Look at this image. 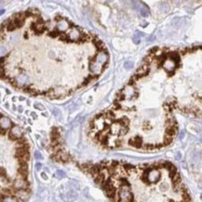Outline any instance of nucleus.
I'll return each instance as SVG.
<instances>
[{"label":"nucleus","mask_w":202,"mask_h":202,"mask_svg":"<svg viewBox=\"0 0 202 202\" xmlns=\"http://www.w3.org/2000/svg\"><path fill=\"white\" fill-rule=\"evenodd\" d=\"M129 131V128L128 127H121L120 131H119V135H126Z\"/></svg>","instance_id":"obj_23"},{"label":"nucleus","mask_w":202,"mask_h":202,"mask_svg":"<svg viewBox=\"0 0 202 202\" xmlns=\"http://www.w3.org/2000/svg\"><path fill=\"white\" fill-rule=\"evenodd\" d=\"M15 29H16V27L14 26L13 23L11 22V19H10V22H9V24L7 25V30L10 31V32H12V31H14Z\"/></svg>","instance_id":"obj_21"},{"label":"nucleus","mask_w":202,"mask_h":202,"mask_svg":"<svg viewBox=\"0 0 202 202\" xmlns=\"http://www.w3.org/2000/svg\"><path fill=\"white\" fill-rule=\"evenodd\" d=\"M5 77V71L3 69V66H0V78Z\"/></svg>","instance_id":"obj_31"},{"label":"nucleus","mask_w":202,"mask_h":202,"mask_svg":"<svg viewBox=\"0 0 202 202\" xmlns=\"http://www.w3.org/2000/svg\"><path fill=\"white\" fill-rule=\"evenodd\" d=\"M2 202H20V201L15 197L10 196V197H4V199H3V201Z\"/></svg>","instance_id":"obj_19"},{"label":"nucleus","mask_w":202,"mask_h":202,"mask_svg":"<svg viewBox=\"0 0 202 202\" xmlns=\"http://www.w3.org/2000/svg\"><path fill=\"white\" fill-rule=\"evenodd\" d=\"M31 115H32V116H33V117H34L35 118H36V115L35 113H31Z\"/></svg>","instance_id":"obj_41"},{"label":"nucleus","mask_w":202,"mask_h":202,"mask_svg":"<svg viewBox=\"0 0 202 202\" xmlns=\"http://www.w3.org/2000/svg\"><path fill=\"white\" fill-rule=\"evenodd\" d=\"M122 93L125 98H131L133 96H134V97H137V96H138V94L135 92V90H134V89L132 88L131 86H127V87L122 90Z\"/></svg>","instance_id":"obj_8"},{"label":"nucleus","mask_w":202,"mask_h":202,"mask_svg":"<svg viewBox=\"0 0 202 202\" xmlns=\"http://www.w3.org/2000/svg\"><path fill=\"white\" fill-rule=\"evenodd\" d=\"M183 136H184V133H183H183L181 134V136H180V137H181V138H183Z\"/></svg>","instance_id":"obj_43"},{"label":"nucleus","mask_w":202,"mask_h":202,"mask_svg":"<svg viewBox=\"0 0 202 202\" xmlns=\"http://www.w3.org/2000/svg\"><path fill=\"white\" fill-rule=\"evenodd\" d=\"M35 157H36V159H38V160L43 159V155H41V153H40L39 151H36V152L35 153Z\"/></svg>","instance_id":"obj_29"},{"label":"nucleus","mask_w":202,"mask_h":202,"mask_svg":"<svg viewBox=\"0 0 202 202\" xmlns=\"http://www.w3.org/2000/svg\"><path fill=\"white\" fill-rule=\"evenodd\" d=\"M35 107H36V109H38V110H41V111L45 110V107L43 106L42 104H35Z\"/></svg>","instance_id":"obj_32"},{"label":"nucleus","mask_w":202,"mask_h":202,"mask_svg":"<svg viewBox=\"0 0 202 202\" xmlns=\"http://www.w3.org/2000/svg\"><path fill=\"white\" fill-rule=\"evenodd\" d=\"M117 97H118V99H119V100H124V99H125V97H124V95H123V93H122V91L118 92V93L117 94Z\"/></svg>","instance_id":"obj_33"},{"label":"nucleus","mask_w":202,"mask_h":202,"mask_svg":"<svg viewBox=\"0 0 202 202\" xmlns=\"http://www.w3.org/2000/svg\"><path fill=\"white\" fill-rule=\"evenodd\" d=\"M6 132H7V130H4V129L0 128V135H5Z\"/></svg>","instance_id":"obj_38"},{"label":"nucleus","mask_w":202,"mask_h":202,"mask_svg":"<svg viewBox=\"0 0 202 202\" xmlns=\"http://www.w3.org/2000/svg\"><path fill=\"white\" fill-rule=\"evenodd\" d=\"M14 195L16 196V198L20 202L26 201L30 197V192L27 191V190H18V191H16L14 193Z\"/></svg>","instance_id":"obj_7"},{"label":"nucleus","mask_w":202,"mask_h":202,"mask_svg":"<svg viewBox=\"0 0 202 202\" xmlns=\"http://www.w3.org/2000/svg\"><path fill=\"white\" fill-rule=\"evenodd\" d=\"M10 126H11V122H10V120L8 118L3 117L2 118H0V128H2L4 130H7Z\"/></svg>","instance_id":"obj_14"},{"label":"nucleus","mask_w":202,"mask_h":202,"mask_svg":"<svg viewBox=\"0 0 202 202\" xmlns=\"http://www.w3.org/2000/svg\"><path fill=\"white\" fill-rule=\"evenodd\" d=\"M120 128H121V126L118 124V122H115L113 123V124H111V128H110V131H111V133L112 134H114V135H118L119 134V131H120Z\"/></svg>","instance_id":"obj_16"},{"label":"nucleus","mask_w":202,"mask_h":202,"mask_svg":"<svg viewBox=\"0 0 202 202\" xmlns=\"http://www.w3.org/2000/svg\"><path fill=\"white\" fill-rule=\"evenodd\" d=\"M59 35H60V33H59L57 30H55V31H52V32L49 33V36H51V37H57V36H59Z\"/></svg>","instance_id":"obj_30"},{"label":"nucleus","mask_w":202,"mask_h":202,"mask_svg":"<svg viewBox=\"0 0 202 202\" xmlns=\"http://www.w3.org/2000/svg\"><path fill=\"white\" fill-rule=\"evenodd\" d=\"M5 60H6L5 57H0V66H3Z\"/></svg>","instance_id":"obj_35"},{"label":"nucleus","mask_w":202,"mask_h":202,"mask_svg":"<svg viewBox=\"0 0 202 202\" xmlns=\"http://www.w3.org/2000/svg\"><path fill=\"white\" fill-rule=\"evenodd\" d=\"M69 25H70V23H68L66 20H61L60 22H58V24H57V31L59 33L60 32L63 33L69 28Z\"/></svg>","instance_id":"obj_10"},{"label":"nucleus","mask_w":202,"mask_h":202,"mask_svg":"<svg viewBox=\"0 0 202 202\" xmlns=\"http://www.w3.org/2000/svg\"><path fill=\"white\" fill-rule=\"evenodd\" d=\"M41 176H42L43 179H45V180H47V179H48V177H47V175H46V173H42V174H41Z\"/></svg>","instance_id":"obj_40"},{"label":"nucleus","mask_w":202,"mask_h":202,"mask_svg":"<svg viewBox=\"0 0 202 202\" xmlns=\"http://www.w3.org/2000/svg\"><path fill=\"white\" fill-rule=\"evenodd\" d=\"M108 55L105 51H101L95 58H90L91 63L89 65L90 70L95 74H100L104 67V63L107 62Z\"/></svg>","instance_id":"obj_1"},{"label":"nucleus","mask_w":202,"mask_h":202,"mask_svg":"<svg viewBox=\"0 0 202 202\" xmlns=\"http://www.w3.org/2000/svg\"><path fill=\"white\" fill-rule=\"evenodd\" d=\"M170 107H169V105H168V104H166V103H165L164 104V110H165V112H168V113H169V112H170Z\"/></svg>","instance_id":"obj_34"},{"label":"nucleus","mask_w":202,"mask_h":202,"mask_svg":"<svg viewBox=\"0 0 202 202\" xmlns=\"http://www.w3.org/2000/svg\"><path fill=\"white\" fill-rule=\"evenodd\" d=\"M95 45H96V47H97L98 49L102 50V51H104V49H105V46H104V44L102 42L101 40H98L97 42L95 43Z\"/></svg>","instance_id":"obj_20"},{"label":"nucleus","mask_w":202,"mask_h":202,"mask_svg":"<svg viewBox=\"0 0 202 202\" xmlns=\"http://www.w3.org/2000/svg\"><path fill=\"white\" fill-rule=\"evenodd\" d=\"M31 28L36 35H41V34L45 31V24H38V23H35L31 25Z\"/></svg>","instance_id":"obj_11"},{"label":"nucleus","mask_w":202,"mask_h":202,"mask_svg":"<svg viewBox=\"0 0 202 202\" xmlns=\"http://www.w3.org/2000/svg\"><path fill=\"white\" fill-rule=\"evenodd\" d=\"M176 158H177V159H179V158H180V153H177V155H176Z\"/></svg>","instance_id":"obj_42"},{"label":"nucleus","mask_w":202,"mask_h":202,"mask_svg":"<svg viewBox=\"0 0 202 202\" xmlns=\"http://www.w3.org/2000/svg\"><path fill=\"white\" fill-rule=\"evenodd\" d=\"M130 144L132 146H134V147H137V148H141L142 146H143V139H142L141 137H134V138H131V140H130Z\"/></svg>","instance_id":"obj_13"},{"label":"nucleus","mask_w":202,"mask_h":202,"mask_svg":"<svg viewBox=\"0 0 202 202\" xmlns=\"http://www.w3.org/2000/svg\"><path fill=\"white\" fill-rule=\"evenodd\" d=\"M148 72H149V67H148V64L146 63V64H143L141 68L137 69L136 73H135V75H134L136 76L137 78H141V77H143V76H144V75H147Z\"/></svg>","instance_id":"obj_9"},{"label":"nucleus","mask_w":202,"mask_h":202,"mask_svg":"<svg viewBox=\"0 0 202 202\" xmlns=\"http://www.w3.org/2000/svg\"><path fill=\"white\" fill-rule=\"evenodd\" d=\"M0 177L3 179L7 178V172H6V169L4 168H0Z\"/></svg>","instance_id":"obj_25"},{"label":"nucleus","mask_w":202,"mask_h":202,"mask_svg":"<svg viewBox=\"0 0 202 202\" xmlns=\"http://www.w3.org/2000/svg\"><path fill=\"white\" fill-rule=\"evenodd\" d=\"M118 199L117 202H132L133 200V195L131 192V186L130 184L120 185L119 191L118 193Z\"/></svg>","instance_id":"obj_2"},{"label":"nucleus","mask_w":202,"mask_h":202,"mask_svg":"<svg viewBox=\"0 0 202 202\" xmlns=\"http://www.w3.org/2000/svg\"><path fill=\"white\" fill-rule=\"evenodd\" d=\"M140 11H141L142 16H143V17H145V16H147V15H148V10H145V7L142 8L141 10H140Z\"/></svg>","instance_id":"obj_28"},{"label":"nucleus","mask_w":202,"mask_h":202,"mask_svg":"<svg viewBox=\"0 0 202 202\" xmlns=\"http://www.w3.org/2000/svg\"><path fill=\"white\" fill-rule=\"evenodd\" d=\"M22 135H23L22 130L18 126H13V128L11 129V131L9 133V137H10V140H12V141H17L19 138L22 137Z\"/></svg>","instance_id":"obj_5"},{"label":"nucleus","mask_w":202,"mask_h":202,"mask_svg":"<svg viewBox=\"0 0 202 202\" xmlns=\"http://www.w3.org/2000/svg\"><path fill=\"white\" fill-rule=\"evenodd\" d=\"M59 37H60V39L62 40V41H68V36H67V35H65V34L60 33Z\"/></svg>","instance_id":"obj_27"},{"label":"nucleus","mask_w":202,"mask_h":202,"mask_svg":"<svg viewBox=\"0 0 202 202\" xmlns=\"http://www.w3.org/2000/svg\"><path fill=\"white\" fill-rule=\"evenodd\" d=\"M143 175L145 176L146 183H157L159 181L161 173H160L159 169H154L152 166L150 168H147L144 169V172Z\"/></svg>","instance_id":"obj_3"},{"label":"nucleus","mask_w":202,"mask_h":202,"mask_svg":"<svg viewBox=\"0 0 202 202\" xmlns=\"http://www.w3.org/2000/svg\"><path fill=\"white\" fill-rule=\"evenodd\" d=\"M132 40H133V42L135 43V44H139V43H140V40H141V38H140V36L138 35V32H136V33L134 34V36H133V38H132Z\"/></svg>","instance_id":"obj_22"},{"label":"nucleus","mask_w":202,"mask_h":202,"mask_svg":"<svg viewBox=\"0 0 202 202\" xmlns=\"http://www.w3.org/2000/svg\"><path fill=\"white\" fill-rule=\"evenodd\" d=\"M118 123L121 126V127H128L129 124H130V120L127 118H122L121 119H119L118 121Z\"/></svg>","instance_id":"obj_17"},{"label":"nucleus","mask_w":202,"mask_h":202,"mask_svg":"<svg viewBox=\"0 0 202 202\" xmlns=\"http://www.w3.org/2000/svg\"><path fill=\"white\" fill-rule=\"evenodd\" d=\"M3 12H4V10H0V14H2Z\"/></svg>","instance_id":"obj_44"},{"label":"nucleus","mask_w":202,"mask_h":202,"mask_svg":"<svg viewBox=\"0 0 202 202\" xmlns=\"http://www.w3.org/2000/svg\"><path fill=\"white\" fill-rule=\"evenodd\" d=\"M132 66H133V62H132V61H126V62H125V64H124V67H125L127 70L131 69Z\"/></svg>","instance_id":"obj_26"},{"label":"nucleus","mask_w":202,"mask_h":202,"mask_svg":"<svg viewBox=\"0 0 202 202\" xmlns=\"http://www.w3.org/2000/svg\"><path fill=\"white\" fill-rule=\"evenodd\" d=\"M6 52V48L4 47H0V55H3Z\"/></svg>","instance_id":"obj_36"},{"label":"nucleus","mask_w":202,"mask_h":202,"mask_svg":"<svg viewBox=\"0 0 202 202\" xmlns=\"http://www.w3.org/2000/svg\"><path fill=\"white\" fill-rule=\"evenodd\" d=\"M162 66L164 67L168 72H173L174 69L176 68V65L172 61H170L169 59H166L163 62H162Z\"/></svg>","instance_id":"obj_12"},{"label":"nucleus","mask_w":202,"mask_h":202,"mask_svg":"<svg viewBox=\"0 0 202 202\" xmlns=\"http://www.w3.org/2000/svg\"><path fill=\"white\" fill-rule=\"evenodd\" d=\"M41 168H42V165H41V163H36V169H37V170H39Z\"/></svg>","instance_id":"obj_39"},{"label":"nucleus","mask_w":202,"mask_h":202,"mask_svg":"<svg viewBox=\"0 0 202 202\" xmlns=\"http://www.w3.org/2000/svg\"><path fill=\"white\" fill-rule=\"evenodd\" d=\"M55 175H56V176L59 179H61V178H63V177H65L66 174H65V172H64V171H62V170H60V169H59V170H57V171H56V174H55Z\"/></svg>","instance_id":"obj_24"},{"label":"nucleus","mask_w":202,"mask_h":202,"mask_svg":"<svg viewBox=\"0 0 202 202\" xmlns=\"http://www.w3.org/2000/svg\"><path fill=\"white\" fill-rule=\"evenodd\" d=\"M172 141H173V138H172V137H169V136H168V135H165L164 142H163V145L164 146L169 145V144H170V143H172Z\"/></svg>","instance_id":"obj_18"},{"label":"nucleus","mask_w":202,"mask_h":202,"mask_svg":"<svg viewBox=\"0 0 202 202\" xmlns=\"http://www.w3.org/2000/svg\"><path fill=\"white\" fill-rule=\"evenodd\" d=\"M28 182L22 178H17L13 183V187L17 191L18 190H26L28 188Z\"/></svg>","instance_id":"obj_4"},{"label":"nucleus","mask_w":202,"mask_h":202,"mask_svg":"<svg viewBox=\"0 0 202 202\" xmlns=\"http://www.w3.org/2000/svg\"><path fill=\"white\" fill-rule=\"evenodd\" d=\"M67 36H68V40H71V41L76 42V41H79L80 36H81V34H80L78 28H76V27H73V28L70 30L69 34L67 35Z\"/></svg>","instance_id":"obj_6"},{"label":"nucleus","mask_w":202,"mask_h":202,"mask_svg":"<svg viewBox=\"0 0 202 202\" xmlns=\"http://www.w3.org/2000/svg\"><path fill=\"white\" fill-rule=\"evenodd\" d=\"M157 50H158V48L155 47V48H151L150 52H151V53H155V52L157 51Z\"/></svg>","instance_id":"obj_37"},{"label":"nucleus","mask_w":202,"mask_h":202,"mask_svg":"<svg viewBox=\"0 0 202 202\" xmlns=\"http://www.w3.org/2000/svg\"><path fill=\"white\" fill-rule=\"evenodd\" d=\"M177 131H178V127H177V126L168 127L167 130H166V134H165V135H168V136L173 138V137L177 134Z\"/></svg>","instance_id":"obj_15"}]
</instances>
